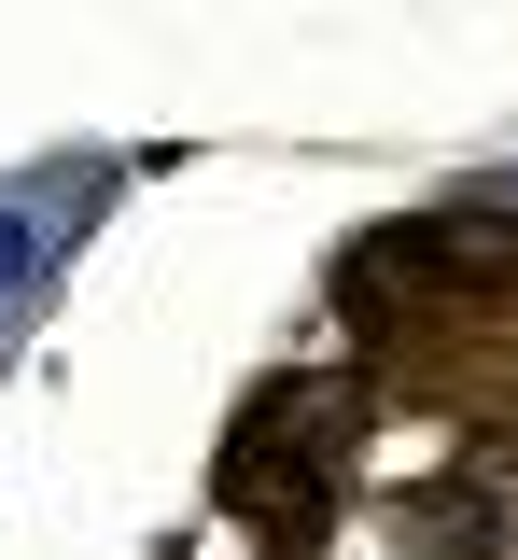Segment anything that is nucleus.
Listing matches in <instances>:
<instances>
[{
	"label": "nucleus",
	"mask_w": 518,
	"mask_h": 560,
	"mask_svg": "<svg viewBox=\"0 0 518 560\" xmlns=\"http://www.w3.org/2000/svg\"><path fill=\"white\" fill-rule=\"evenodd\" d=\"M28 267H43V224H28V210H0V308L28 294Z\"/></svg>",
	"instance_id": "nucleus-1"
}]
</instances>
